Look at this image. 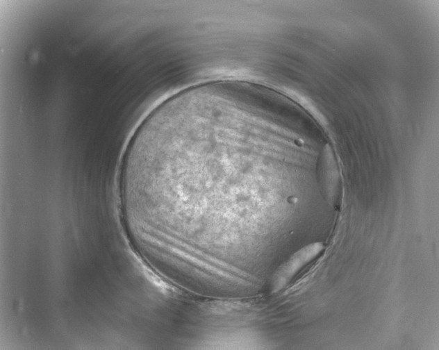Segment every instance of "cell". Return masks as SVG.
<instances>
[{
  "label": "cell",
  "mask_w": 439,
  "mask_h": 350,
  "mask_svg": "<svg viewBox=\"0 0 439 350\" xmlns=\"http://www.w3.org/2000/svg\"><path fill=\"white\" fill-rule=\"evenodd\" d=\"M324 249L320 242L307 245L295 253L274 275L271 290L276 292L284 288L298 273L312 262Z\"/></svg>",
  "instance_id": "6da1fadb"
}]
</instances>
